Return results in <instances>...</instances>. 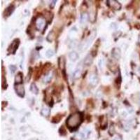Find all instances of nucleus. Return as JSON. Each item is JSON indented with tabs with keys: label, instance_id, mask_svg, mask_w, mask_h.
I'll use <instances>...</instances> for the list:
<instances>
[{
	"label": "nucleus",
	"instance_id": "0eeeda50",
	"mask_svg": "<svg viewBox=\"0 0 140 140\" xmlns=\"http://www.w3.org/2000/svg\"><path fill=\"white\" fill-rule=\"evenodd\" d=\"M88 81H89V83L91 86H96L97 84L98 83V81H99V79H98V77L95 74H90L88 76Z\"/></svg>",
	"mask_w": 140,
	"mask_h": 140
},
{
	"label": "nucleus",
	"instance_id": "f8f14e48",
	"mask_svg": "<svg viewBox=\"0 0 140 140\" xmlns=\"http://www.w3.org/2000/svg\"><path fill=\"white\" fill-rule=\"evenodd\" d=\"M50 109L49 107L48 106H44L42 108L41 111V114L43 116H45V117H48V116L50 115Z\"/></svg>",
	"mask_w": 140,
	"mask_h": 140
},
{
	"label": "nucleus",
	"instance_id": "4468645a",
	"mask_svg": "<svg viewBox=\"0 0 140 140\" xmlns=\"http://www.w3.org/2000/svg\"><path fill=\"white\" fill-rule=\"evenodd\" d=\"M53 72H50L48 74H46L45 76H44V79H43L44 83H49V82L51 81V79L53 78Z\"/></svg>",
	"mask_w": 140,
	"mask_h": 140
},
{
	"label": "nucleus",
	"instance_id": "1a4fd4ad",
	"mask_svg": "<svg viewBox=\"0 0 140 140\" xmlns=\"http://www.w3.org/2000/svg\"><path fill=\"white\" fill-rule=\"evenodd\" d=\"M93 62V58L91 54H88L83 60V64L86 66H90Z\"/></svg>",
	"mask_w": 140,
	"mask_h": 140
},
{
	"label": "nucleus",
	"instance_id": "f3484780",
	"mask_svg": "<svg viewBox=\"0 0 140 140\" xmlns=\"http://www.w3.org/2000/svg\"><path fill=\"white\" fill-rule=\"evenodd\" d=\"M81 74V68L78 67V68L76 69L74 72L73 73V77L74 78H78Z\"/></svg>",
	"mask_w": 140,
	"mask_h": 140
},
{
	"label": "nucleus",
	"instance_id": "20e7f679",
	"mask_svg": "<svg viewBox=\"0 0 140 140\" xmlns=\"http://www.w3.org/2000/svg\"><path fill=\"white\" fill-rule=\"evenodd\" d=\"M15 90L17 95L20 97H23L25 96V88L22 84H19V85H16Z\"/></svg>",
	"mask_w": 140,
	"mask_h": 140
},
{
	"label": "nucleus",
	"instance_id": "9b49d317",
	"mask_svg": "<svg viewBox=\"0 0 140 140\" xmlns=\"http://www.w3.org/2000/svg\"><path fill=\"white\" fill-rule=\"evenodd\" d=\"M78 57L79 56H78V53H76V52H75V51H72L71 53L69 54V58L72 62L76 61L78 59Z\"/></svg>",
	"mask_w": 140,
	"mask_h": 140
},
{
	"label": "nucleus",
	"instance_id": "b1692460",
	"mask_svg": "<svg viewBox=\"0 0 140 140\" xmlns=\"http://www.w3.org/2000/svg\"><path fill=\"white\" fill-rule=\"evenodd\" d=\"M55 3H56V1H52V2H50V8H51V9H53V8L55 7Z\"/></svg>",
	"mask_w": 140,
	"mask_h": 140
},
{
	"label": "nucleus",
	"instance_id": "f257e3e1",
	"mask_svg": "<svg viewBox=\"0 0 140 140\" xmlns=\"http://www.w3.org/2000/svg\"><path fill=\"white\" fill-rule=\"evenodd\" d=\"M82 115H81L80 113L76 112L74 114H72L71 115L69 116L67 119V125L68 126V128L69 129H76L77 128L81 125V123H82Z\"/></svg>",
	"mask_w": 140,
	"mask_h": 140
},
{
	"label": "nucleus",
	"instance_id": "5701e85b",
	"mask_svg": "<svg viewBox=\"0 0 140 140\" xmlns=\"http://www.w3.org/2000/svg\"><path fill=\"white\" fill-rule=\"evenodd\" d=\"M9 68H10V69H11V72L12 74H13L14 72H16V66L11 65L9 67Z\"/></svg>",
	"mask_w": 140,
	"mask_h": 140
},
{
	"label": "nucleus",
	"instance_id": "39448f33",
	"mask_svg": "<svg viewBox=\"0 0 140 140\" xmlns=\"http://www.w3.org/2000/svg\"><path fill=\"white\" fill-rule=\"evenodd\" d=\"M19 45V40L18 39H16L15 41H13L11 44L10 45L9 48V53H12V54H14L16 53V51L18 49V47Z\"/></svg>",
	"mask_w": 140,
	"mask_h": 140
},
{
	"label": "nucleus",
	"instance_id": "4be33fe9",
	"mask_svg": "<svg viewBox=\"0 0 140 140\" xmlns=\"http://www.w3.org/2000/svg\"><path fill=\"white\" fill-rule=\"evenodd\" d=\"M104 66V60L100 59L98 62V67H99L100 69H102Z\"/></svg>",
	"mask_w": 140,
	"mask_h": 140
},
{
	"label": "nucleus",
	"instance_id": "a211bd4d",
	"mask_svg": "<svg viewBox=\"0 0 140 140\" xmlns=\"http://www.w3.org/2000/svg\"><path fill=\"white\" fill-rule=\"evenodd\" d=\"M88 15L86 13H83L81 16V23H86L88 21Z\"/></svg>",
	"mask_w": 140,
	"mask_h": 140
},
{
	"label": "nucleus",
	"instance_id": "9d476101",
	"mask_svg": "<svg viewBox=\"0 0 140 140\" xmlns=\"http://www.w3.org/2000/svg\"><path fill=\"white\" fill-rule=\"evenodd\" d=\"M88 134H86V132L84 131H82V132H80L77 134H76L74 136V139L76 140H83L85 139V138L87 137Z\"/></svg>",
	"mask_w": 140,
	"mask_h": 140
},
{
	"label": "nucleus",
	"instance_id": "2eb2a0df",
	"mask_svg": "<svg viewBox=\"0 0 140 140\" xmlns=\"http://www.w3.org/2000/svg\"><path fill=\"white\" fill-rule=\"evenodd\" d=\"M13 10H14V6H13V5H10L8 8H6V10H5V15H6V17H8V16H9L11 13H13Z\"/></svg>",
	"mask_w": 140,
	"mask_h": 140
},
{
	"label": "nucleus",
	"instance_id": "ddd939ff",
	"mask_svg": "<svg viewBox=\"0 0 140 140\" xmlns=\"http://www.w3.org/2000/svg\"><path fill=\"white\" fill-rule=\"evenodd\" d=\"M22 74L21 72H19L15 77V83L16 85L22 84Z\"/></svg>",
	"mask_w": 140,
	"mask_h": 140
},
{
	"label": "nucleus",
	"instance_id": "6e6552de",
	"mask_svg": "<svg viewBox=\"0 0 140 140\" xmlns=\"http://www.w3.org/2000/svg\"><path fill=\"white\" fill-rule=\"evenodd\" d=\"M112 56L115 58L116 60H119L121 58V50L118 48H114L111 52Z\"/></svg>",
	"mask_w": 140,
	"mask_h": 140
},
{
	"label": "nucleus",
	"instance_id": "dca6fc26",
	"mask_svg": "<svg viewBox=\"0 0 140 140\" xmlns=\"http://www.w3.org/2000/svg\"><path fill=\"white\" fill-rule=\"evenodd\" d=\"M59 66L60 68L62 70H65V60L64 57H61L59 60Z\"/></svg>",
	"mask_w": 140,
	"mask_h": 140
},
{
	"label": "nucleus",
	"instance_id": "a878e982",
	"mask_svg": "<svg viewBox=\"0 0 140 140\" xmlns=\"http://www.w3.org/2000/svg\"><path fill=\"white\" fill-rule=\"evenodd\" d=\"M139 46H140V36H139Z\"/></svg>",
	"mask_w": 140,
	"mask_h": 140
},
{
	"label": "nucleus",
	"instance_id": "aec40b11",
	"mask_svg": "<svg viewBox=\"0 0 140 140\" xmlns=\"http://www.w3.org/2000/svg\"><path fill=\"white\" fill-rule=\"evenodd\" d=\"M54 54H55V53H54V51H53V50H52V49H48V50L46 52V56L47 58H48L53 57V56L54 55Z\"/></svg>",
	"mask_w": 140,
	"mask_h": 140
},
{
	"label": "nucleus",
	"instance_id": "393cba45",
	"mask_svg": "<svg viewBox=\"0 0 140 140\" xmlns=\"http://www.w3.org/2000/svg\"><path fill=\"white\" fill-rule=\"evenodd\" d=\"M112 140H122L121 139V138L120 137H118V136H117V137H115L114 139Z\"/></svg>",
	"mask_w": 140,
	"mask_h": 140
},
{
	"label": "nucleus",
	"instance_id": "f03ea898",
	"mask_svg": "<svg viewBox=\"0 0 140 140\" xmlns=\"http://www.w3.org/2000/svg\"><path fill=\"white\" fill-rule=\"evenodd\" d=\"M45 25H46V22H45L44 18H41V17H38L35 21V25H36V27L38 30H39V31L43 30L45 27Z\"/></svg>",
	"mask_w": 140,
	"mask_h": 140
},
{
	"label": "nucleus",
	"instance_id": "423d86ee",
	"mask_svg": "<svg viewBox=\"0 0 140 140\" xmlns=\"http://www.w3.org/2000/svg\"><path fill=\"white\" fill-rule=\"evenodd\" d=\"M107 2H108V5L111 8H112L113 9L119 10L121 9V4L119 3L118 2H117V1H115V0H109V1H107Z\"/></svg>",
	"mask_w": 140,
	"mask_h": 140
},
{
	"label": "nucleus",
	"instance_id": "7ed1b4c3",
	"mask_svg": "<svg viewBox=\"0 0 140 140\" xmlns=\"http://www.w3.org/2000/svg\"><path fill=\"white\" fill-rule=\"evenodd\" d=\"M95 34L93 33V34H92L91 36H90V37L85 42H84L83 44H82L81 46V48H80V50H86V48H88V46H90V44H91V42L93 41V40L94 39V37H95Z\"/></svg>",
	"mask_w": 140,
	"mask_h": 140
},
{
	"label": "nucleus",
	"instance_id": "412c9836",
	"mask_svg": "<svg viewBox=\"0 0 140 140\" xmlns=\"http://www.w3.org/2000/svg\"><path fill=\"white\" fill-rule=\"evenodd\" d=\"M54 37H55V34H54V32L51 31L48 34V37H47V40L48 41H52L54 39Z\"/></svg>",
	"mask_w": 140,
	"mask_h": 140
},
{
	"label": "nucleus",
	"instance_id": "6ab92c4d",
	"mask_svg": "<svg viewBox=\"0 0 140 140\" xmlns=\"http://www.w3.org/2000/svg\"><path fill=\"white\" fill-rule=\"evenodd\" d=\"M30 90L34 94H37L38 92H39V90H38V88L37 87V86L34 83H32L31 85V87H30Z\"/></svg>",
	"mask_w": 140,
	"mask_h": 140
}]
</instances>
